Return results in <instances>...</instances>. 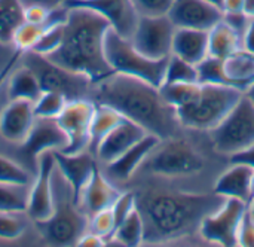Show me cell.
Segmentation results:
<instances>
[{"label": "cell", "instance_id": "obj_20", "mask_svg": "<svg viewBox=\"0 0 254 247\" xmlns=\"http://www.w3.org/2000/svg\"><path fill=\"white\" fill-rule=\"evenodd\" d=\"M122 192L124 191L121 188H118L106 177L100 165H97L91 179L80 191L77 197V204L88 215V218H91L97 212L110 209Z\"/></svg>", "mask_w": 254, "mask_h": 247}, {"label": "cell", "instance_id": "obj_26", "mask_svg": "<svg viewBox=\"0 0 254 247\" xmlns=\"http://www.w3.org/2000/svg\"><path fill=\"white\" fill-rule=\"evenodd\" d=\"M36 176V170L28 167L18 148L13 151H0V183L31 186Z\"/></svg>", "mask_w": 254, "mask_h": 247}, {"label": "cell", "instance_id": "obj_49", "mask_svg": "<svg viewBox=\"0 0 254 247\" xmlns=\"http://www.w3.org/2000/svg\"><path fill=\"white\" fill-rule=\"evenodd\" d=\"M18 146H12V145H9V143H6L1 137H0V151H13V149H16Z\"/></svg>", "mask_w": 254, "mask_h": 247}, {"label": "cell", "instance_id": "obj_28", "mask_svg": "<svg viewBox=\"0 0 254 247\" xmlns=\"http://www.w3.org/2000/svg\"><path fill=\"white\" fill-rule=\"evenodd\" d=\"M109 245L125 247H140L144 245V224L140 212L135 209L116 227L113 236L107 242Z\"/></svg>", "mask_w": 254, "mask_h": 247}, {"label": "cell", "instance_id": "obj_7", "mask_svg": "<svg viewBox=\"0 0 254 247\" xmlns=\"http://www.w3.org/2000/svg\"><path fill=\"white\" fill-rule=\"evenodd\" d=\"M106 57L113 72L143 79L159 88L164 83L170 58L155 60L144 55L132 45L131 39L122 37L112 28L106 36Z\"/></svg>", "mask_w": 254, "mask_h": 247}, {"label": "cell", "instance_id": "obj_13", "mask_svg": "<svg viewBox=\"0 0 254 247\" xmlns=\"http://www.w3.org/2000/svg\"><path fill=\"white\" fill-rule=\"evenodd\" d=\"M68 140L57 118H39L36 116L34 124L21 146H18L22 161L36 170L37 160L45 152L64 151Z\"/></svg>", "mask_w": 254, "mask_h": 247}, {"label": "cell", "instance_id": "obj_42", "mask_svg": "<svg viewBox=\"0 0 254 247\" xmlns=\"http://www.w3.org/2000/svg\"><path fill=\"white\" fill-rule=\"evenodd\" d=\"M76 246L79 247H104L107 246V242L103 239V237H100V236H97L95 233H92V231H86L80 239H79V242H77V245Z\"/></svg>", "mask_w": 254, "mask_h": 247}, {"label": "cell", "instance_id": "obj_2", "mask_svg": "<svg viewBox=\"0 0 254 247\" xmlns=\"http://www.w3.org/2000/svg\"><path fill=\"white\" fill-rule=\"evenodd\" d=\"M144 224L143 246H207L201 225L225 197L216 192L193 194L165 188H132Z\"/></svg>", "mask_w": 254, "mask_h": 247}, {"label": "cell", "instance_id": "obj_5", "mask_svg": "<svg viewBox=\"0 0 254 247\" xmlns=\"http://www.w3.org/2000/svg\"><path fill=\"white\" fill-rule=\"evenodd\" d=\"M165 98L174 106L185 128L211 131L235 107L243 91L223 83H173L164 85Z\"/></svg>", "mask_w": 254, "mask_h": 247}, {"label": "cell", "instance_id": "obj_27", "mask_svg": "<svg viewBox=\"0 0 254 247\" xmlns=\"http://www.w3.org/2000/svg\"><path fill=\"white\" fill-rule=\"evenodd\" d=\"M243 48L241 36L232 30L223 19L208 30V55L225 60Z\"/></svg>", "mask_w": 254, "mask_h": 247}, {"label": "cell", "instance_id": "obj_31", "mask_svg": "<svg viewBox=\"0 0 254 247\" xmlns=\"http://www.w3.org/2000/svg\"><path fill=\"white\" fill-rule=\"evenodd\" d=\"M24 22L21 0H0V43H12L13 33Z\"/></svg>", "mask_w": 254, "mask_h": 247}, {"label": "cell", "instance_id": "obj_46", "mask_svg": "<svg viewBox=\"0 0 254 247\" xmlns=\"http://www.w3.org/2000/svg\"><path fill=\"white\" fill-rule=\"evenodd\" d=\"M223 13L229 12H244V0H223Z\"/></svg>", "mask_w": 254, "mask_h": 247}, {"label": "cell", "instance_id": "obj_11", "mask_svg": "<svg viewBox=\"0 0 254 247\" xmlns=\"http://www.w3.org/2000/svg\"><path fill=\"white\" fill-rule=\"evenodd\" d=\"M95 103L89 98H79L67 101L63 112L57 116V121L67 136V146L64 154H79L89 151L91 124L95 112Z\"/></svg>", "mask_w": 254, "mask_h": 247}, {"label": "cell", "instance_id": "obj_18", "mask_svg": "<svg viewBox=\"0 0 254 247\" xmlns=\"http://www.w3.org/2000/svg\"><path fill=\"white\" fill-rule=\"evenodd\" d=\"M158 140L159 139L152 134L144 136L138 143L129 148L119 158H116L115 161L106 165H100L101 171L112 183H115L118 188L124 191L128 182L131 180V177L134 176V173L137 171V168L140 167V164L144 161V158L147 157V154L152 151V148L156 145Z\"/></svg>", "mask_w": 254, "mask_h": 247}, {"label": "cell", "instance_id": "obj_38", "mask_svg": "<svg viewBox=\"0 0 254 247\" xmlns=\"http://www.w3.org/2000/svg\"><path fill=\"white\" fill-rule=\"evenodd\" d=\"M198 79L202 83H223L228 85L222 70V60L214 57H207L198 66Z\"/></svg>", "mask_w": 254, "mask_h": 247}, {"label": "cell", "instance_id": "obj_52", "mask_svg": "<svg viewBox=\"0 0 254 247\" xmlns=\"http://www.w3.org/2000/svg\"><path fill=\"white\" fill-rule=\"evenodd\" d=\"M254 197V171H253V176H252V198Z\"/></svg>", "mask_w": 254, "mask_h": 247}, {"label": "cell", "instance_id": "obj_16", "mask_svg": "<svg viewBox=\"0 0 254 247\" xmlns=\"http://www.w3.org/2000/svg\"><path fill=\"white\" fill-rule=\"evenodd\" d=\"M168 18L177 28L208 31L223 19V10L207 0H174Z\"/></svg>", "mask_w": 254, "mask_h": 247}, {"label": "cell", "instance_id": "obj_6", "mask_svg": "<svg viewBox=\"0 0 254 247\" xmlns=\"http://www.w3.org/2000/svg\"><path fill=\"white\" fill-rule=\"evenodd\" d=\"M34 228L37 236L52 246H76L89 228L88 215L79 207L71 185L57 164L52 171V215L34 222Z\"/></svg>", "mask_w": 254, "mask_h": 247}, {"label": "cell", "instance_id": "obj_43", "mask_svg": "<svg viewBox=\"0 0 254 247\" xmlns=\"http://www.w3.org/2000/svg\"><path fill=\"white\" fill-rule=\"evenodd\" d=\"M231 161L232 163H243V164H247V165H250V167L254 168V145H252L250 148H247L246 151L234 155L231 158Z\"/></svg>", "mask_w": 254, "mask_h": 247}, {"label": "cell", "instance_id": "obj_34", "mask_svg": "<svg viewBox=\"0 0 254 247\" xmlns=\"http://www.w3.org/2000/svg\"><path fill=\"white\" fill-rule=\"evenodd\" d=\"M21 52H18L12 43H0V110L9 101L7 98V79L21 60Z\"/></svg>", "mask_w": 254, "mask_h": 247}, {"label": "cell", "instance_id": "obj_22", "mask_svg": "<svg viewBox=\"0 0 254 247\" xmlns=\"http://www.w3.org/2000/svg\"><path fill=\"white\" fill-rule=\"evenodd\" d=\"M254 168L243 164L232 163L220 174L214 185V192L225 198H238L247 204L252 200V176Z\"/></svg>", "mask_w": 254, "mask_h": 247}, {"label": "cell", "instance_id": "obj_21", "mask_svg": "<svg viewBox=\"0 0 254 247\" xmlns=\"http://www.w3.org/2000/svg\"><path fill=\"white\" fill-rule=\"evenodd\" d=\"M54 158L57 167L68 180L77 198L98 165L97 158L91 151H83L79 154H64L61 151H55Z\"/></svg>", "mask_w": 254, "mask_h": 247}, {"label": "cell", "instance_id": "obj_15", "mask_svg": "<svg viewBox=\"0 0 254 247\" xmlns=\"http://www.w3.org/2000/svg\"><path fill=\"white\" fill-rule=\"evenodd\" d=\"M67 6H83L107 19L110 28L122 37L131 39L140 15L132 0H68Z\"/></svg>", "mask_w": 254, "mask_h": 247}, {"label": "cell", "instance_id": "obj_41", "mask_svg": "<svg viewBox=\"0 0 254 247\" xmlns=\"http://www.w3.org/2000/svg\"><path fill=\"white\" fill-rule=\"evenodd\" d=\"M238 247H254V219L249 213V210H247V213L243 219L241 228H240Z\"/></svg>", "mask_w": 254, "mask_h": 247}, {"label": "cell", "instance_id": "obj_4", "mask_svg": "<svg viewBox=\"0 0 254 247\" xmlns=\"http://www.w3.org/2000/svg\"><path fill=\"white\" fill-rule=\"evenodd\" d=\"M110 24L92 9L68 6L61 45L45 55L51 61L88 76L94 83L112 75L106 57V36Z\"/></svg>", "mask_w": 254, "mask_h": 247}, {"label": "cell", "instance_id": "obj_3", "mask_svg": "<svg viewBox=\"0 0 254 247\" xmlns=\"http://www.w3.org/2000/svg\"><path fill=\"white\" fill-rule=\"evenodd\" d=\"M91 100L116 109L124 118L158 139L173 137L186 130L162 89L134 76L113 72L94 83Z\"/></svg>", "mask_w": 254, "mask_h": 247}, {"label": "cell", "instance_id": "obj_50", "mask_svg": "<svg viewBox=\"0 0 254 247\" xmlns=\"http://www.w3.org/2000/svg\"><path fill=\"white\" fill-rule=\"evenodd\" d=\"M247 210H249V213L253 216L254 219V197L250 200V203H249V206H247Z\"/></svg>", "mask_w": 254, "mask_h": 247}, {"label": "cell", "instance_id": "obj_30", "mask_svg": "<svg viewBox=\"0 0 254 247\" xmlns=\"http://www.w3.org/2000/svg\"><path fill=\"white\" fill-rule=\"evenodd\" d=\"M95 112L91 124V140H89V151L92 152L95 146L101 142V139L109 134L115 127H118L121 122H124L127 118L121 115L116 109L107 106V104H98L95 103Z\"/></svg>", "mask_w": 254, "mask_h": 247}, {"label": "cell", "instance_id": "obj_51", "mask_svg": "<svg viewBox=\"0 0 254 247\" xmlns=\"http://www.w3.org/2000/svg\"><path fill=\"white\" fill-rule=\"evenodd\" d=\"M207 1H210V3H213V4H216L217 7H220V9H222L223 0H207Z\"/></svg>", "mask_w": 254, "mask_h": 247}, {"label": "cell", "instance_id": "obj_37", "mask_svg": "<svg viewBox=\"0 0 254 247\" xmlns=\"http://www.w3.org/2000/svg\"><path fill=\"white\" fill-rule=\"evenodd\" d=\"M88 230L95 233L97 236L103 237L106 242H109L110 237L113 236L115 230H116V219H115L112 207L104 209V210L92 215L89 218V228Z\"/></svg>", "mask_w": 254, "mask_h": 247}, {"label": "cell", "instance_id": "obj_8", "mask_svg": "<svg viewBox=\"0 0 254 247\" xmlns=\"http://www.w3.org/2000/svg\"><path fill=\"white\" fill-rule=\"evenodd\" d=\"M19 61L36 75L43 91L60 92L68 101L79 98L91 100L94 82L88 76L68 70L34 51L22 54Z\"/></svg>", "mask_w": 254, "mask_h": 247}, {"label": "cell", "instance_id": "obj_12", "mask_svg": "<svg viewBox=\"0 0 254 247\" xmlns=\"http://www.w3.org/2000/svg\"><path fill=\"white\" fill-rule=\"evenodd\" d=\"M174 33L176 25L168 15L140 16L131 42L144 55L155 60H162L173 54Z\"/></svg>", "mask_w": 254, "mask_h": 247}, {"label": "cell", "instance_id": "obj_1", "mask_svg": "<svg viewBox=\"0 0 254 247\" xmlns=\"http://www.w3.org/2000/svg\"><path fill=\"white\" fill-rule=\"evenodd\" d=\"M229 164L231 160L214 149L208 131L186 128L182 134L159 139L125 189L149 186L214 192L217 179Z\"/></svg>", "mask_w": 254, "mask_h": 247}, {"label": "cell", "instance_id": "obj_32", "mask_svg": "<svg viewBox=\"0 0 254 247\" xmlns=\"http://www.w3.org/2000/svg\"><path fill=\"white\" fill-rule=\"evenodd\" d=\"M189 82H199L198 67L189 61H185L177 55H170L162 86L173 85V83H189Z\"/></svg>", "mask_w": 254, "mask_h": 247}, {"label": "cell", "instance_id": "obj_23", "mask_svg": "<svg viewBox=\"0 0 254 247\" xmlns=\"http://www.w3.org/2000/svg\"><path fill=\"white\" fill-rule=\"evenodd\" d=\"M171 55L198 66L208 57V31L176 27Z\"/></svg>", "mask_w": 254, "mask_h": 247}, {"label": "cell", "instance_id": "obj_36", "mask_svg": "<svg viewBox=\"0 0 254 247\" xmlns=\"http://www.w3.org/2000/svg\"><path fill=\"white\" fill-rule=\"evenodd\" d=\"M67 98L54 91H43L34 101V115L39 118H57L67 104Z\"/></svg>", "mask_w": 254, "mask_h": 247}, {"label": "cell", "instance_id": "obj_19", "mask_svg": "<svg viewBox=\"0 0 254 247\" xmlns=\"http://www.w3.org/2000/svg\"><path fill=\"white\" fill-rule=\"evenodd\" d=\"M144 136H147V133L141 127L125 119L101 139L92 154L97 158L98 165H106L125 154Z\"/></svg>", "mask_w": 254, "mask_h": 247}, {"label": "cell", "instance_id": "obj_40", "mask_svg": "<svg viewBox=\"0 0 254 247\" xmlns=\"http://www.w3.org/2000/svg\"><path fill=\"white\" fill-rule=\"evenodd\" d=\"M223 21L232 28L235 30L241 39L246 33V30L249 28L250 25V21H252V16H249L246 12H229V13H223Z\"/></svg>", "mask_w": 254, "mask_h": 247}, {"label": "cell", "instance_id": "obj_24", "mask_svg": "<svg viewBox=\"0 0 254 247\" xmlns=\"http://www.w3.org/2000/svg\"><path fill=\"white\" fill-rule=\"evenodd\" d=\"M222 70L226 83L244 92L254 82V54L243 48L235 51L222 60Z\"/></svg>", "mask_w": 254, "mask_h": 247}, {"label": "cell", "instance_id": "obj_39", "mask_svg": "<svg viewBox=\"0 0 254 247\" xmlns=\"http://www.w3.org/2000/svg\"><path fill=\"white\" fill-rule=\"evenodd\" d=\"M140 16H164L168 15L174 0H132Z\"/></svg>", "mask_w": 254, "mask_h": 247}, {"label": "cell", "instance_id": "obj_33", "mask_svg": "<svg viewBox=\"0 0 254 247\" xmlns=\"http://www.w3.org/2000/svg\"><path fill=\"white\" fill-rule=\"evenodd\" d=\"M30 186L0 183V212H27Z\"/></svg>", "mask_w": 254, "mask_h": 247}, {"label": "cell", "instance_id": "obj_17", "mask_svg": "<svg viewBox=\"0 0 254 247\" xmlns=\"http://www.w3.org/2000/svg\"><path fill=\"white\" fill-rule=\"evenodd\" d=\"M34 103L27 100H9L0 110V137L21 146L34 124Z\"/></svg>", "mask_w": 254, "mask_h": 247}, {"label": "cell", "instance_id": "obj_48", "mask_svg": "<svg viewBox=\"0 0 254 247\" xmlns=\"http://www.w3.org/2000/svg\"><path fill=\"white\" fill-rule=\"evenodd\" d=\"M244 95L252 101V104L254 106V82L250 85V86H249V88H247V89H246V91H244Z\"/></svg>", "mask_w": 254, "mask_h": 247}, {"label": "cell", "instance_id": "obj_9", "mask_svg": "<svg viewBox=\"0 0 254 247\" xmlns=\"http://www.w3.org/2000/svg\"><path fill=\"white\" fill-rule=\"evenodd\" d=\"M210 133L214 149L229 160L254 145V106L243 94L235 107Z\"/></svg>", "mask_w": 254, "mask_h": 247}, {"label": "cell", "instance_id": "obj_35", "mask_svg": "<svg viewBox=\"0 0 254 247\" xmlns=\"http://www.w3.org/2000/svg\"><path fill=\"white\" fill-rule=\"evenodd\" d=\"M49 25H36V24H30V22H25L24 21L16 28V31L13 33V37H12L13 48L18 52H21V54H25V52L33 51L36 48V45L40 42V39L45 34V31H46Z\"/></svg>", "mask_w": 254, "mask_h": 247}, {"label": "cell", "instance_id": "obj_14", "mask_svg": "<svg viewBox=\"0 0 254 247\" xmlns=\"http://www.w3.org/2000/svg\"><path fill=\"white\" fill-rule=\"evenodd\" d=\"M55 167L54 152H45L36 164V176L30 186L27 215L33 222H40L52 215V171Z\"/></svg>", "mask_w": 254, "mask_h": 247}, {"label": "cell", "instance_id": "obj_47", "mask_svg": "<svg viewBox=\"0 0 254 247\" xmlns=\"http://www.w3.org/2000/svg\"><path fill=\"white\" fill-rule=\"evenodd\" d=\"M244 12L254 18V0H244Z\"/></svg>", "mask_w": 254, "mask_h": 247}, {"label": "cell", "instance_id": "obj_10", "mask_svg": "<svg viewBox=\"0 0 254 247\" xmlns=\"http://www.w3.org/2000/svg\"><path fill=\"white\" fill-rule=\"evenodd\" d=\"M247 206L243 200L226 198L217 210L208 215L201 225V236L207 246L238 247V234Z\"/></svg>", "mask_w": 254, "mask_h": 247}, {"label": "cell", "instance_id": "obj_45", "mask_svg": "<svg viewBox=\"0 0 254 247\" xmlns=\"http://www.w3.org/2000/svg\"><path fill=\"white\" fill-rule=\"evenodd\" d=\"M22 4H43L49 9H57V7H63V6H67L68 0H21Z\"/></svg>", "mask_w": 254, "mask_h": 247}, {"label": "cell", "instance_id": "obj_29", "mask_svg": "<svg viewBox=\"0 0 254 247\" xmlns=\"http://www.w3.org/2000/svg\"><path fill=\"white\" fill-rule=\"evenodd\" d=\"M34 230V222L27 212H0V242H19Z\"/></svg>", "mask_w": 254, "mask_h": 247}, {"label": "cell", "instance_id": "obj_25", "mask_svg": "<svg viewBox=\"0 0 254 247\" xmlns=\"http://www.w3.org/2000/svg\"><path fill=\"white\" fill-rule=\"evenodd\" d=\"M43 92L36 75L21 61L12 70L7 79V98L9 100H27L36 101Z\"/></svg>", "mask_w": 254, "mask_h": 247}, {"label": "cell", "instance_id": "obj_44", "mask_svg": "<svg viewBox=\"0 0 254 247\" xmlns=\"http://www.w3.org/2000/svg\"><path fill=\"white\" fill-rule=\"evenodd\" d=\"M243 49L254 54V18H252L250 25L243 36Z\"/></svg>", "mask_w": 254, "mask_h": 247}]
</instances>
